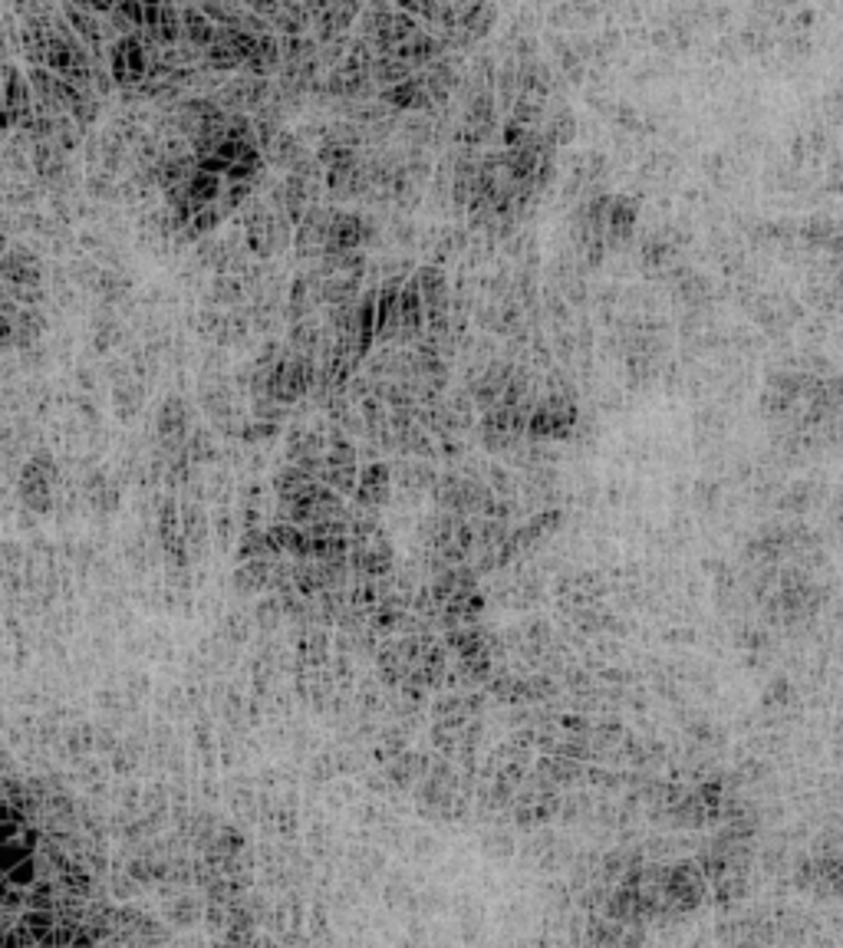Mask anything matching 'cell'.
Returning a JSON list of instances; mask_svg holds the SVG:
<instances>
[{
    "mask_svg": "<svg viewBox=\"0 0 843 948\" xmlns=\"http://www.w3.org/2000/svg\"><path fill=\"white\" fill-rule=\"evenodd\" d=\"M56 474H60V471H56L53 458H50V455H37L27 468L20 471V481H17L20 501L27 507H34V511H50Z\"/></svg>",
    "mask_w": 843,
    "mask_h": 948,
    "instance_id": "1",
    "label": "cell"
},
{
    "mask_svg": "<svg viewBox=\"0 0 843 948\" xmlns=\"http://www.w3.org/2000/svg\"><path fill=\"white\" fill-rule=\"evenodd\" d=\"M110 66H112V80L116 82H139L142 80V76L148 72V46L142 43V36L139 34L119 36L116 43H112Z\"/></svg>",
    "mask_w": 843,
    "mask_h": 948,
    "instance_id": "2",
    "label": "cell"
},
{
    "mask_svg": "<svg viewBox=\"0 0 843 948\" xmlns=\"http://www.w3.org/2000/svg\"><path fill=\"white\" fill-rule=\"evenodd\" d=\"M366 237H369V225H366L359 215H350V211H333L330 217V231H327V254H350L359 251Z\"/></svg>",
    "mask_w": 843,
    "mask_h": 948,
    "instance_id": "3",
    "label": "cell"
},
{
    "mask_svg": "<svg viewBox=\"0 0 843 948\" xmlns=\"http://www.w3.org/2000/svg\"><path fill=\"white\" fill-rule=\"evenodd\" d=\"M0 277L14 290H34L40 287V261L27 247H7L0 254Z\"/></svg>",
    "mask_w": 843,
    "mask_h": 948,
    "instance_id": "4",
    "label": "cell"
},
{
    "mask_svg": "<svg viewBox=\"0 0 843 948\" xmlns=\"http://www.w3.org/2000/svg\"><path fill=\"white\" fill-rule=\"evenodd\" d=\"M0 100H4V106L14 112V116L24 122V119L34 112V90H30V80H24V72L17 70V66H4V86H0Z\"/></svg>",
    "mask_w": 843,
    "mask_h": 948,
    "instance_id": "5",
    "label": "cell"
},
{
    "mask_svg": "<svg viewBox=\"0 0 843 948\" xmlns=\"http://www.w3.org/2000/svg\"><path fill=\"white\" fill-rule=\"evenodd\" d=\"M418 290H422V303H426V316L432 326L445 323V307H448V293H445V277L436 267H426V271L416 273Z\"/></svg>",
    "mask_w": 843,
    "mask_h": 948,
    "instance_id": "6",
    "label": "cell"
},
{
    "mask_svg": "<svg viewBox=\"0 0 843 948\" xmlns=\"http://www.w3.org/2000/svg\"><path fill=\"white\" fill-rule=\"evenodd\" d=\"M185 432H188V406H185V398H165L162 408H158V435L165 438V445L178 448Z\"/></svg>",
    "mask_w": 843,
    "mask_h": 948,
    "instance_id": "7",
    "label": "cell"
},
{
    "mask_svg": "<svg viewBox=\"0 0 843 948\" xmlns=\"http://www.w3.org/2000/svg\"><path fill=\"white\" fill-rule=\"evenodd\" d=\"M422 320H426V303H422V290H418V281H412L402 287V297H399V330L408 336H418L422 330Z\"/></svg>",
    "mask_w": 843,
    "mask_h": 948,
    "instance_id": "8",
    "label": "cell"
},
{
    "mask_svg": "<svg viewBox=\"0 0 843 948\" xmlns=\"http://www.w3.org/2000/svg\"><path fill=\"white\" fill-rule=\"evenodd\" d=\"M356 497H359V504H369V507L386 504V497H389V471H386V464H369V468L359 474Z\"/></svg>",
    "mask_w": 843,
    "mask_h": 948,
    "instance_id": "9",
    "label": "cell"
},
{
    "mask_svg": "<svg viewBox=\"0 0 843 948\" xmlns=\"http://www.w3.org/2000/svg\"><path fill=\"white\" fill-rule=\"evenodd\" d=\"M399 297L402 290L396 283H386L376 297V336H392L399 330Z\"/></svg>",
    "mask_w": 843,
    "mask_h": 948,
    "instance_id": "10",
    "label": "cell"
},
{
    "mask_svg": "<svg viewBox=\"0 0 843 948\" xmlns=\"http://www.w3.org/2000/svg\"><path fill=\"white\" fill-rule=\"evenodd\" d=\"M66 17V24H73L76 34L86 40V46H92L96 53H100V46H102V24L96 17H92V10L86 7V4H66L63 10H60Z\"/></svg>",
    "mask_w": 843,
    "mask_h": 948,
    "instance_id": "11",
    "label": "cell"
},
{
    "mask_svg": "<svg viewBox=\"0 0 843 948\" xmlns=\"http://www.w3.org/2000/svg\"><path fill=\"white\" fill-rule=\"evenodd\" d=\"M382 100L399 109H422L428 102V90L426 82H422V76H408V80L396 82L389 90H382Z\"/></svg>",
    "mask_w": 843,
    "mask_h": 948,
    "instance_id": "12",
    "label": "cell"
},
{
    "mask_svg": "<svg viewBox=\"0 0 843 948\" xmlns=\"http://www.w3.org/2000/svg\"><path fill=\"white\" fill-rule=\"evenodd\" d=\"M359 14V7H353V4H343V7H336V4H330V7H320L317 10V27H320V40H340V34H343L350 24H353V17Z\"/></svg>",
    "mask_w": 843,
    "mask_h": 948,
    "instance_id": "13",
    "label": "cell"
},
{
    "mask_svg": "<svg viewBox=\"0 0 843 948\" xmlns=\"http://www.w3.org/2000/svg\"><path fill=\"white\" fill-rule=\"evenodd\" d=\"M438 50H442V43H438L436 36L426 34V30H418V34L412 36L408 43H402L392 56H399L402 63H408V66H422V63H432V60L438 56Z\"/></svg>",
    "mask_w": 843,
    "mask_h": 948,
    "instance_id": "14",
    "label": "cell"
},
{
    "mask_svg": "<svg viewBox=\"0 0 843 948\" xmlns=\"http://www.w3.org/2000/svg\"><path fill=\"white\" fill-rule=\"evenodd\" d=\"M182 34L188 36L195 46H205V50H208V46L215 43V36H218V27L211 24L208 14L201 7H182Z\"/></svg>",
    "mask_w": 843,
    "mask_h": 948,
    "instance_id": "15",
    "label": "cell"
},
{
    "mask_svg": "<svg viewBox=\"0 0 843 948\" xmlns=\"http://www.w3.org/2000/svg\"><path fill=\"white\" fill-rule=\"evenodd\" d=\"M40 333H43V316L34 307H20L17 313H14V343L27 346L30 340H37Z\"/></svg>",
    "mask_w": 843,
    "mask_h": 948,
    "instance_id": "16",
    "label": "cell"
},
{
    "mask_svg": "<svg viewBox=\"0 0 843 948\" xmlns=\"http://www.w3.org/2000/svg\"><path fill=\"white\" fill-rule=\"evenodd\" d=\"M14 343V316H0V350Z\"/></svg>",
    "mask_w": 843,
    "mask_h": 948,
    "instance_id": "17",
    "label": "cell"
}]
</instances>
